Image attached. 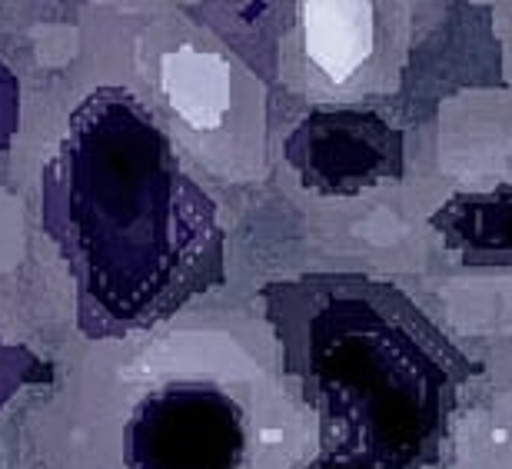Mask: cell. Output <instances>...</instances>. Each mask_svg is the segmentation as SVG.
I'll list each match as a JSON object with an SVG mask.
<instances>
[{
    "label": "cell",
    "mask_w": 512,
    "mask_h": 469,
    "mask_svg": "<svg viewBox=\"0 0 512 469\" xmlns=\"http://www.w3.org/2000/svg\"><path fill=\"white\" fill-rule=\"evenodd\" d=\"M300 47L306 67L323 80V87L353 90L376 84L386 60L380 7L310 0L300 7Z\"/></svg>",
    "instance_id": "6da1fadb"
},
{
    "label": "cell",
    "mask_w": 512,
    "mask_h": 469,
    "mask_svg": "<svg viewBox=\"0 0 512 469\" xmlns=\"http://www.w3.org/2000/svg\"><path fill=\"white\" fill-rule=\"evenodd\" d=\"M263 440H266V443H276V440H280V433H276V430H266V433H263Z\"/></svg>",
    "instance_id": "3957f363"
},
{
    "label": "cell",
    "mask_w": 512,
    "mask_h": 469,
    "mask_svg": "<svg viewBox=\"0 0 512 469\" xmlns=\"http://www.w3.org/2000/svg\"><path fill=\"white\" fill-rule=\"evenodd\" d=\"M160 87L167 104L193 130H217L233 100V74L220 54L183 44L160 60Z\"/></svg>",
    "instance_id": "7a4b0ae2"
}]
</instances>
